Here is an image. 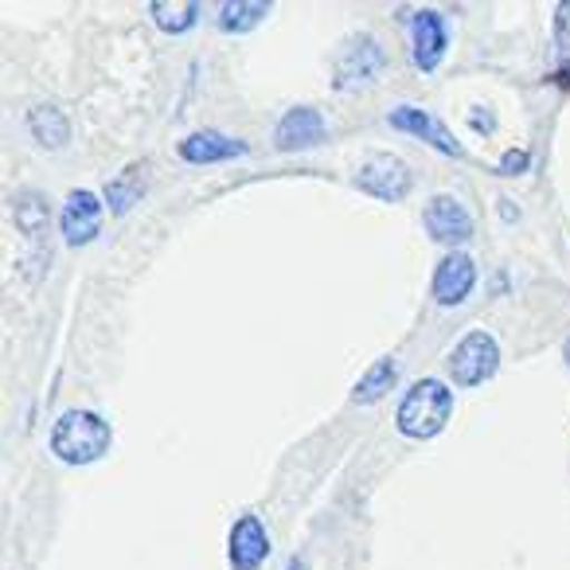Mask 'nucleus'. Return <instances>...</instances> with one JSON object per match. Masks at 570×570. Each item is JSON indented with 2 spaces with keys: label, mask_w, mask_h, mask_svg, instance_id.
Listing matches in <instances>:
<instances>
[{
  "label": "nucleus",
  "mask_w": 570,
  "mask_h": 570,
  "mask_svg": "<svg viewBox=\"0 0 570 570\" xmlns=\"http://www.w3.org/2000/svg\"><path fill=\"white\" fill-rule=\"evenodd\" d=\"M266 12H269V4H262V0L258 4H250V0H230V4L219 9V28L223 32H250Z\"/></svg>",
  "instance_id": "nucleus-17"
},
{
  "label": "nucleus",
  "mask_w": 570,
  "mask_h": 570,
  "mask_svg": "<svg viewBox=\"0 0 570 570\" xmlns=\"http://www.w3.org/2000/svg\"><path fill=\"white\" fill-rule=\"evenodd\" d=\"M523 165H528V153H520V149H515V153H508V160H504V173H520Z\"/></svg>",
  "instance_id": "nucleus-21"
},
{
  "label": "nucleus",
  "mask_w": 570,
  "mask_h": 570,
  "mask_svg": "<svg viewBox=\"0 0 570 570\" xmlns=\"http://www.w3.org/2000/svg\"><path fill=\"white\" fill-rule=\"evenodd\" d=\"M17 219L24 235H36V243L43 246V230H48V199L40 191H20L17 196Z\"/></svg>",
  "instance_id": "nucleus-15"
},
{
  "label": "nucleus",
  "mask_w": 570,
  "mask_h": 570,
  "mask_svg": "<svg viewBox=\"0 0 570 570\" xmlns=\"http://www.w3.org/2000/svg\"><path fill=\"white\" fill-rule=\"evenodd\" d=\"M59 227H63L67 246H87L90 238L102 230V204H98L95 191H87V188L71 191L67 204H63V219H59Z\"/></svg>",
  "instance_id": "nucleus-6"
},
{
  "label": "nucleus",
  "mask_w": 570,
  "mask_h": 570,
  "mask_svg": "<svg viewBox=\"0 0 570 570\" xmlns=\"http://www.w3.org/2000/svg\"><path fill=\"white\" fill-rule=\"evenodd\" d=\"M554 82H559V87H570V67H567V71L554 75Z\"/></svg>",
  "instance_id": "nucleus-22"
},
{
  "label": "nucleus",
  "mask_w": 570,
  "mask_h": 570,
  "mask_svg": "<svg viewBox=\"0 0 570 570\" xmlns=\"http://www.w3.org/2000/svg\"><path fill=\"white\" fill-rule=\"evenodd\" d=\"M411 184H414L411 168L399 157H391V153L372 157L367 165H360V173H356V188L380 199H403L406 191H411Z\"/></svg>",
  "instance_id": "nucleus-4"
},
{
  "label": "nucleus",
  "mask_w": 570,
  "mask_h": 570,
  "mask_svg": "<svg viewBox=\"0 0 570 570\" xmlns=\"http://www.w3.org/2000/svg\"><path fill=\"white\" fill-rule=\"evenodd\" d=\"M476 285V262L465 250H450L434 269V297L438 305H461Z\"/></svg>",
  "instance_id": "nucleus-7"
},
{
  "label": "nucleus",
  "mask_w": 570,
  "mask_h": 570,
  "mask_svg": "<svg viewBox=\"0 0 570 570\" xmlns=\"http://www.w3.org/2000/svg\"><path fill=\"white\" fill-rule=\"evenodd\" d=\"M110 445V426L95 411H67L51 426V453L67 465H87L98 461Z\"/></svg>",
  "instance_id": "nucleus-1"
},
{
  "label": "nucleus",
  "mask_w": 570,
  "mask_h": 570,
  "mask_svg": "<svg viewBox=\"0 0 570 570\" xmlns=\"http://www.w3.org/2000/svg\"><path fill=\"white\" fill-rule=\"evenodd\" d=\"M28 126H32V134L40 137V145H48V149H59V145L67 141V118L56 106H36Z\"/></svg>",
  "instance_id": "nucleus-18"
},
{
  "label": "nucleus",
  "mask_w": 570,
  "mask_h": 570,
  "mask_svg": "<svg viewBox=\"0 0 570 570\" xmlns=\"http://www.w3.org/2000/svg\"><path fill=\"white\" fill-rule=\"evenodd\" d=\"M321 137H325L321 114L309 110V106H297V110H289L282 118V126H277V134H274V145L285 153H294V149H309V145L321 141Z\"/></svg>",
  "instance_id": "nucleus-12"
},
{
  "label": "nucleus",
  "mask_w": 570,
  "mask_h": 570,
  "mask_svg": "<svg viewBox=\"0 0 570 570\" xmlns=\"http://www.w3.org/2000/svg\"><path fill=\"white\" fill-rule=\"evenodd\" d=\"M199 9L191 4V0H180V4H153V20H157L165 32H188L191 24H196Z\"/></svg>",
  "instance_id": "nucleus-19"
},
{
  "label": "nucleus",
  "mask_w": 570,
  "mask_h": 570,
  "mask_svg": "<svg viewBox=\"0 0 570 570\" xmlns=\"http://www.w3.org/2000/svg\"><path fill=\"white\" fill-rule=\"evenodd\" d=\"M230 562L235 570H258L269 554V539L262 531V520L258 515H243V520L230 528Z\"/></svg>",
  "instance_id": "nucleus-9"
},
{
  "label": "nucleus",
  "mask_w": 570,
  "mask_h": 570,
  "mask_svg": "<svg viewBox=\"0 0 570 570\" xmlns=\"http://www.w3.org/2000/svg\"><path fill=\"white\" fill-rule=\"evenodd\" d=\"M411 48H414V63L422 71H434L445 56V17L434 9L414 12L411 20Z\"/></svg>",
  "instance_id": "nucleus-8"
},
{
  "label": "nucleus",
  "mask_w": 570,
  "mask_h": 570,
  "mask_svg": "<svg viewBox=\"0 0 570 570\" xmlns=\"http://www.w3.org/2000/svg\"><path fill=\"white\" fill-rule=\"evenodd\" d=\"M391 126L403 129V134L422 137V141H426V145H434V149H442L445 157H461L458 137H453L450 129L442 126V121L430 118V114L414 110V106H399V110H391Z\"/></svg>",
  "instance_id": "nucleus-10"
},
{
  "label": "nucleus",
  "mask_w": 570,
  "mask_h": 570,
  "mask_svg": "<svg viewBox=\"0 0 570 570\" xmlns=\"http://www.w3.org/2000/svg\"><path fill=\"white\" fill-rule=\"evenodd\" d=\"M450 411H453V395L442 380H419L411 391H406L403 406L395 414V426L403 430L406 438H434L438 430L450 422Z\"/></svg>",
  "instance_id": "nucleus-2"
},
{
  "label": "nucleus",
  "mask_w": 570,
  "mask_h": 570,
  "mask_svg": "<svg viewBox=\"0 0 570 570\" xmlns=\"http://www.w3.org/2000/svg\"><path fill=\"white\" fill-rule=\"evenodd\" d=\"M395 360H380V364L367 367V375L356 383V391H352V399L356 403H372V399H383L391 387H395Z\"/></svg>",
  "instance_id": "nucleus-16"
},
{
  "label": "nucleus",
  "mask_w": 570,
  "mask_h": 570,
  "mask_svg": "<svg viewBox=\"0 0 570 570\" xmlns=\"http://www.w3.org/2000/svg\"><path fill=\"white\" fill-rule=\"evenodd\" d=\"M567 360H570V341H567Z\"/></svg>",
  "instance_id": "nucleus-23"
},
{
  "label": "nucleus",
  "mask_w": 570,
  "mask_h": 570,
  "mask_svg": "<svg viewBox=\"0 0 570 570\" xmlns=\"http://www.w3.org/2000/svg\"><path fill=\"white\" fill-rule=\"evenodd\" d=\"M422 219H426L430 238L442 246H461L473 238V219H469V212L453 196H434Z\"/></svg>",
  "instance_id": "nucleus-5"
},
{
  "label": "nucleus",
  "mask_w": 570,
  "mask_h": 570,
  "mask_svg": "<svg viewBox=\"0 0 570 570\" xmlns=\"http://www.w3.org/2000/svg\"><path fill=\"white\" fill-rule=\"evenodd\" d=\"M497 367H500V344L492 341L489 333H481V328L461 336L458 348H453V356H450V375L458 383H465V387L484 383Z\"/></svg>",
  "instance_id": "nucleus-3"
},
{
  "label": "nucleus",
  "mask_w": 570,
  "mask_h": 570,
  "mask_svg": "<svg viewBox=\"0 0 570 570\" xmlns=\"http://www.w3.org/2000/svg\"><path fill=\"white\" fill-rule=\"evenodd\" d=\"M176 153H180L188 165H212V160L238 157V153H243V145H238L235 137L215 134V129H199V134L184 137V141L176 145Z\"/></svg>",
  "instance_id": "nucleus-13"
},
{
  "label": "nucleus",
  "mask_w": 570,
  "mask_h": 570,
  "mask_svg": "<svg viewBox=\"0 0 570 570\" xmlns=\"http://www.w3.org/2000/svg\"><path fill=\"white\" fill-rule=\"evenodd\" d=\"M383 67L380 43H372L367 36H356L344 51L341 67H336V87H364L367 79H375V71Z\"/></svg>",
  "instance_id": "nucleus-11"
},
{
  "label": "nucleus",
  "mask_w": 570,
  "mask_h": 570,
  "mask_svg": "<svg viewBox=\"0 0 570 570\" xmlns=\"http://www.w3.org/2000/svg\"><path fill=\"white\" fill-rule=\"evenodd\" d=\"M145 188H149V168H145V165H129L126 173H118L110 184H106V199H110L114 212L126 215L129 207H134L137 199L145 196Z\"/></svg>",
  "instance_id": "nucleus-14"
},
{
  "label": "nucleus",
  "mask_w": 570,
  "mask_h": 570,
  "mask_svg": "<svg viewBox=\"0 0 570 570\" xmlns=\"http://www.w3.org/2000/svg\"><path fill=\"white\" fill-rule=\"evenodd\" d=\"M554 40H559V48L570 51V4H562V9L554 12Z\"/></svg>",
  "instance_id": "nucleus-20"
}]
</instances>
